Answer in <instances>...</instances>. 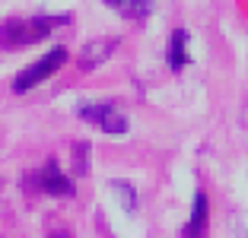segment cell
<instances>
[{
  "label": "cell",
  "mask_w": 248,
  "mask_h": 238,
  "mask_svg": "<svg viewBox=\"0 0 248 238\" xmlns=\"http://www.w3.org/2000/svg\"><path fill=\"white\" fill-rule=\"evenodd\" d=\"M67 22V16H29V19H3L0 22V45L3 48H29L54 32V26Z\"/></svg>",
  "instance_id": "1"
},
{
  "label": "cell",
  "mask_w": 248,
  "mask_h": 238,
  "mask_svg": "<svg viewBox=\"0 0 248 238\" xmlns=\"http://www.w3.org/2000/svg\"><path fill=\"white\" fill-rule=\"evenodd\" d=\"M64 64H67V48L58 45V48H51L45 58H38L35 64H29L19 76L13 79V92H29V89H35L38 83H45L48 76H54Z\"/></svg>",
  "instance_id": "2"
},
{
  "label": "cell",
  "mask_w": 248,
  "mask_h": 238,
  "mask_svg": "<svg viewBox=\"0 0 248 238\" xmlns=\"http://www.w3.org/2000/svg\"><path fill=\"white\" fill-rule=\"evenodd\" d=\"M80 118L95 124L105 134H111V137L127 134V115L118 108L115 102H86V105H80Z\"/></svg>",
  "instance_id": "3"
},
{
  "label": "cell",
  "mask_w": 248,
  "mask_h": 238,
  "mask_svg": "<svg viewBox=\"0 0 248 238\" xmlns=\"http://www.w3.org/2000/svg\"><path fill=\"white\" fill-rule=\"evenodd\" d=\"M38 191H45V194H51V197H73V181L61 172L58 159H48L42 165V172H38Z\"/></svg>",
  "instance_id": "4"
},
{
  "label": "cell",
  "mask_w": 248,
  "mask_h": 238,
  "mask_svg": "<svg viewBox=\"0 0 248 238\" xmlns=\"http://www.w3.org/2000/svg\"><path fill=\"white\" fill-rule=\"evenodd\" d=\"M207 225H210V203H207L204 191H197L194 194V209H191V219L185 223L182 235L185 238H207Z\"/></svg>",
  "instance_id": "5"
},
{
  "label": "cell",
  "mask_w": 248,
  "mask_h": 238,
  "mask_svg": "<svg viewBox=\"0 0 248 238\" xmlns=\"http://www.w3.org/2000/svg\"><path fill=\"white\" fill-rule=\"evenodd\" d=\"M115 48H118L115 38H95V42H89L86 48L80 51V67H83V70H93V67L105 64Z\"/></svg>",
  "instance_id": "6"
},
{
  "label": "cell",
  "mask_w": 248,
  "mask_h": 238,
  "mask_svg": "<svg viewBox=\"0 0 248 238\" xmlns=\"http://www.w3.org/2000/svg\"><path fill=\"white\" fill-rule=\"evenodd\" d=\"M166 60L172 70H185L188 67V32L185 29H175L172 38H169V51H166Z\"/></svg>",
  "instance_id": "7"
},
{
  "label": "cell",
  "mask_w": 248,
  "mask_h": 238,
  "mask_svg": "<svg viewBox=\"0 0 248 238\" xmlns=\"http://www.w3.org/2000/svg\"><path fill=\"white\" fill-rule=\"evenodd\" d=\"M108 10L127 16V19H146L153 13V0H102Z\"/></svg>",
  "instance_id": "8"
},
{
  "label": "cell",
  "mask_w": 248,
  "mask_h": 238,
  "mask_svg": "<svg viewBox=\"0 0 248 238\" xmlns=\"http://www.w3.org/2000/svg\"><path fill=\"white\" fill-rule=\"evenodd\" d=\"M48 238H70V232H58V235H48Z\"/></svg>",
  "instance_id": "9"
},
{
  "label": "cell",
  "mask_w": 248,
  "mask_h": 238,
  "mask_svg": "<svg viewBox=\"0 0 248 238\" xmlns=\"http://www.w3.org/2000/svg\"><path fill=\"white\" fill-rule=\"evenodd\" d=\"M242 238H248V235H242Z\"/></svg>",
  "instance_id": "10"
}]
</instances>
